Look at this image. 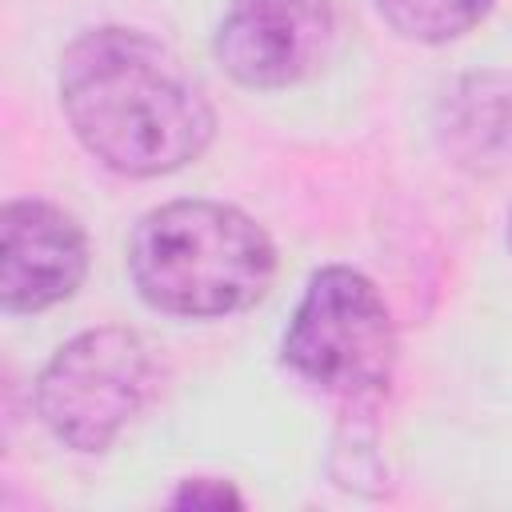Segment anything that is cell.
<instances>
[{
	"label": "cell",
	"instance_id": "obj_4",
	"mask_svg": "<svg viewBox=\"0 0 512 512\" xmlns=\"http://www.w3.org/2000/svg\"><path fill=\"white\" fill-rule=\"evenodd\" d=\"M148 344L120 324L88 328L60 344L36 380V412L76 452H104L144 404Z\"/></svg>",
	"mask_w": 512,
	"mask_h": 512
},
{
	"label": "cell",
	"instance_id": "obj_10",
	"mask_svg": "<svg viewBox=\"0 0 512 512\" xmlns=\"http://www.w3.org/2000/svg\"><path fill=\"white\" fill-rule=\"evenodd\" d=\"M508 240H512V212H508Z\"/></svg>",
	"mask_w": 512,
	"mask_h": 512
},
{
	"label": "cell",
	"instance_id": "obj_2",
	"mask_svg": "<svg viewBox=\"0 0 512 512\" xmlns=\"http://www.w3.org/2000/svg\"><path fill=\"white\" fill-rule=\"evenodd\" d=\"M128 276L156 312L208 320L244 312L272 288L276 248L232 204L172 200L136 220Z\"/></svg>",
	"mask_w": 512,
	"mask_h": 512
},
{
	"label": "cell",
	"instance_id": "obj_5",
	"mask_svg": "<svg viewBox=\"0 0 512 512\" xmlns=\"http://www.w3.org/2000/svg\"><path fill=\"white\" fill-rule=\"evenodd\" d=\"M332 40V0H228L212 48L236 84L288 88L328 60Z\"/></svg>",
	"mask_w": 512,
	"mask_h": 512
},
{
	"label": "cell",
	"instance_id": "obj_3",
	"mask_svg": "<svg viewBox=\"0 0 512 512\" xmlns=\"http://www.w3.org/2000/svg\"><path fill=\"white\" fill-rule=\"evenodd\" d=\"M284 364L328 396L364 404L388 392L396 328L380 288L344 264L320 268L284 332Z\"/></svg>",
	"mask_w": 512,
	"mask_h": 512
},
{
	"label": "cell",
	"instance_id": "obj_7",
	"mask_svg": "<svg viewBox=\"0 0 512 512\" xmlns=\"http://www.w3.org/2000/svg\"><path fill=\"white\" fill-rule=\"evenodd\" d=\"M444 148L456 164L492 172L512 160V76H468L444 100Z\"/></svg>",
	"mask_w": 512,
	"mask_h": 512
},
{
	"label": "cell",
	"instance_id": "obj_6",
	"mask_svg": "<svg viewBox=\"0 0 512 512\" xmlns=\"http://www.w3.org/2000/svg\"><path fill=\"white\" fill-rule=\"evenodd\" d=\"M88 272L84 228L48 200H12L0 212V304L44 312L68 300Z\"/></svg>",
	"mask_w": 512,
	"mask_h": 512
},
{
	"label": "cell",
	"instance_id": "obj_8",
	"mask_svg": "<svg viewBox=\"0 0 512 512\" xmlns=\"http://www.w3.org/2000/svg\"><path fill=\"white\" fill-rule=\"evenodd\" d=\"M392 32L416 44H444L476 28L492 0H376Z\"/></svg>",
	"mask_w": 512,
	"mask_h": 512
},
{
	"label": "cell",
	"instance_id": "obj_9",
	"mask_svg": "<svg viewBox=\"0 0 512 512\" xmlns=\"http://www.w3.org/2000/svg\"><path fill=\"white\" fill-rule=\"evenodd\" d=\"M176 508H224V504H240V492H232L224 480H184V488L172 496Z\"/></svg>",
	"mask_w": 512,
	"mask_h": 512
},
{
	"label": "cell",
	"instance_id": "obj_1",
	"mask_svg": "<svg viewBox=\"0 0 512 512\" xmlns=\"http://www.w3.org/2000/svg\"><path fill=\"white\" fill-rule=\"evenodd\" d=\"M60 108L76 140L120 176H168L216 136L200 80L140 28L80 32L60 60Z\"/></svg>",
	"mask_w": 512,
	"mask_h": 512
}]
</instances>
